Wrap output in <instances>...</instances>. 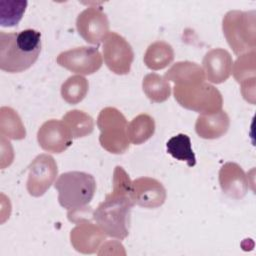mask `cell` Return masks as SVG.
<instances>
[{"label":"cell","mask_w":256,"mask_h":256,"mask_svg":"<svg viewBox=\"0 0 256 256\" xmlns=\"http://www.w3.org/2000/svg\"><path fill=\"white\" fill-rule=\"evenodd\" d=\"M41 52V33L35 29L0 32V69L20 73L29 69Z\"/></svg>","instance_id":"1"},{"label":"cell","mask_w":256,"mask_h":256,"mask_svg":"<svg viewBox=\"0 0 256 256\" xmlns=\"http://www.w3.org/2000/svg\"><path fill=\"white\" fill-rule=\"evenodd\" d=\"M58 175L55 159L49 154L37 155L28 166L27 191L33 197L42 196L54 183Z\"/></svg>","instance_id":"9"},{"label":"cell","mask_w":256,"mask_h":256,"mask_svg":"<svg viewBox=\"0 0 256 256\" xmlns=\"http://www.w3.org/2000/svg\"><path fill=\"white\" fill-rule=\"evenodd\" d=\"M142 88L145 95L155 103L166 101L171 94L169 81L157 73H149L145 75L142 81Z\"/></svg>","instance_id":"22"},{"label":"cell","mask_w":256,"mask_h":256,"mask_svg":"<svg viewBox=\"0 0 256 256\" xmlns=\"http://www.w3.org/2000/svg\"><path fill=\"white\" fill-rule=\"evenodd\" d=\"M256 13L231 10L222 20L223 34L234 54L240 56L256 48Z\"/></svg>","instance_id":"4"},{"label":"cell","mask_w":256,"mask_h":256,"mask_svg":"<svg viewBox=\"0 0 256 256\" xmlns=\"http://www.w3.org/2000/svg\"><path fill=\"white\" fill-rule=\"evenodd\" d=\"M73 137L63 120L50 119L45 121L37 132L39 146L51 153H61L72 144Z\"/></svg>","instance_id":"11"},{"label":"cell","mask_w":256,"mask_h":256,"mask_svg":"<svg viewBox=\"0 0 256 256\" xmlns=\"http://www.w3.org/2000/svg\"><path fill=\"white\" fill-rule=\"evenodd\" d=\"M164 78L167 81L174 82V85L205 81V75L202 67L197 63L190 61H180L173 64L165 73Z\"/></svg>","instance_id":"18"},{"label":"cell","mask_w":256,"mask_h":256,"mask_svg":"<svg viewBox=\"0 0 256 256\" xmlns=\"http://www.w3.org/2000/svg\"><path fill=\"white\" fill-rule=\"evenodd\" d=\"M131 190L112 187L104 201L92 212V218L103 232L118 240L129 234L130 211L135 205L130 197Z\"/></svg>","instance_id":"2"},{"label":"cell","mask_w":256,"mask_h":256,"mask_svg":"<svg viewBox=\"0 0 256 256\" xmlns=\"http://www.w3.org/2000/svg\"><path fill=\"white\" fill-rule=\"evenodd\" d=\"M174 60V50L165 41H155L151 43L144 54L143 61L151 70H161L167 67Z\"/></svg>","instance_id":"19"},{"label":"cell","mask_w":256,"mask_h":256,"mask_svg":"<svg viewBox=\"0 0 256 256\" xmlns=\"http://www.w3.org/2000/svg\"><path fill=\"white\" fill-rule=\"evenodd\" d=\"M54 187L59 204L68 210L67 214H72L87 208L96 192V181L89 173L69 171L57 178Z\"/></svg>","instance_id":"3"},{"label":"cell","mask_w":256,"mask_h":256,"mask_svg":"<svg viewBox=\"0 0 256 256\" xmlns=\"http://www.w3.org/2000/svg\"><path fill=\"white\" fill-rule=\"evenodd\" d=\"M255 51L247 52L238 56L232 65V71L235 80L241 85V93L243 98L251 103H255V87H256V58Z\"/></svg>","instance_id":"14"},{"label":"cell","mask_w":256,"mask_h":256,"mask_svg":"<svg viewBox=\"0 0 256 256\" xmlns=\"http://www.w3.org/2000/svg\"><path fill=\"white\" fill-rule=\"evenodd\" d=\"M103 58L110 71L118 75L130 72L134 52L128 41L116 32H109L103 41Z\"/></svg>","instance_id":"7"},{"label":"cell","mask_w":256,"mask_h":256,"mask_svg":"<svg viewBox=\"0 0 256 256\" xmlns=\"http://www.w3.org/2000/svg\"><path fill=\"white\" fill-rule=\"evenodd\" d=\"M230 118L224 110L210 114H200L195 123V131L200 138L217 139L229 129Z\"/></svg>","instance_id":"17"},{"label":"cell","mask_w":256,"mask_h":256,"mask_svg":"<svg viewBox=\"0 0 256 256\" xmlns=\"http://www.w3.org/2000/svg\"><path fill=\"white\" fill-rule=\"evenodd\" d=\"M0 133L7 139L22 140L26 137V130L18 113L11 107L0 109Z\"/></svg>","instance_id":"20"},{"label":"cell","mask_w":256,"mask_h":256,"mask_svg":"<svg viewBox=\"0 0 256 256\" xmlns=\"http://www.w3.org/2000/svg\"><path fill=\"white\" fill-rule=\"evenodd\" d=\"M76 28L87 43L98 45L109 34V20L102 8L90 6L77 16Z\"/></svg>","instance_id":"10"},{"label":"cell","mask_w":256,"mask_h":256,"mask_svg":"<svg viewBox=\"0 0 256 256\" xmlns=\"http://www.w3.org/2000/svg\"><path fill=\"white\" fill-rule=\"evenodd\" d=\"M155 132L153 117L142 113L134 117L127 127L128 139L132 144L139 145L150 139Z\"/></svg>","instance_id":"21"},{"label":"cell","mask_w":256,"mask_h":256,"mask_svg":"<svg viewBox=\"0 0 256 256\" xmlns=\"http://www.w3.org/2000/svg\"><path fill=\"white\" fill-rule=\"evenodd\" d=\"M97 126L100 130L99 142L105 150L113 154H122L129 148L128 123L117 108H103L98 115Z\"/></svg>","instance_id":"6"},{"label":"cell","mask_w":256,"mask_h":256,"mask_svg":"<svg viewBox=\"0 0 256 256\" xmlns=\"http://www.w3.org/2000/svg\"><path fill=\"white\" fill-rule=\"evenodd\" d=\"M167 152L179 161H185L189 167L196 164V156L192 150L191 140L188 135L180 133L170 138L166 143Z\"/></svg>","instance_id":"24"},{"label":"cell","mask_w":256,"mask_h":256,"mask_svg":"<svg viewBox=\"0 0 256 256\" xmlns=\"http://www.w3.org/2000/svg\"><path fill=\"white\" fill-rule=\"evenodd\" d=\"M89 89L88 80L82 75H72L61 85V96L69 104H78L87 95Z\"/></svg>","instance_id":"25"},{"label":"cell","mask_w":256,"mask_h":256,"mask_svg":"<svg viewBox=\"0 0 256 256\" xmlns=\"http://www.w3.org/2000/svg\"><path fill=\"white\" fill-rule=\"evenodd\" d=\"M106 236L97 224L92 223L87 218H82L76 222V226L71 230L70 241L76 251L92 254L101 247Z\"/></svg>","instance_id":"13"},{"label":"cell","mask_w":256,"mask_h":256,"mask_svg":"<svg viewBox=\"0 0 256 256\" xmlns=\"http://www.w3.org/2000/svg\"><path fill=\"white\" fill-rule=\"evenodd\" d=\"M27 4L25 0H1L0 25L3 27L16 26L22 19Z\"/></svg>","instance_id":"26"},{"label":"cell","mask_w":256,"mask_h":256,"mask_svg":"<svg viewBox=\"0 0 256 256\" xmlns=\"http://www.w3.org/2000/svg\"><path fill=\"white\" fill-rule=\"evenodd\" d=\"M62 120L69 128L73 138L85 137L91 134L94 129L93 118L78 109L68 111L62 117Z\"/></svg>","instance_id":"23"},{"label":"cell","mask_w":256,"mask_h":256,"mask_svg":"<svg viewBox=\"0 0 256 256\" xmlns=\"http://www.w3.org/2000/svg\"><path fill=\"white\" fill-rule=\"evenodd\" d=\"M219 184L225 195L237 200L243 198L249 189L246 173L235 162H227L220 168Z\"/></svg>","instance_id":"16"},{"label":"cell","mask_w":256,"mask_h":256,"mask_svg":"<svg viewBox=\"0 0 256 256\" xmlns=\"http://www.w3.org/2000/svg\"><path fill=\"white\" fill-rule=\"evenodd\" d=\"M232 65V57L227 50L214 48L208 51L202 61L205 79L213 84L225 82L231 75Z\"/></svg>","instance_id":"15"},{"label":"cell","mask_w":256,"mask_h":256,"mask_svg":"<svg viewBox=\"0 0 256 256\" xmlns=\"http://www.w3.org/2000/svg\"><path fill=\"white\" fill-rule=\"evenodd\" d=\"M57 64L78 75H91L102 66V56L96 47L81 46L61 52Z\"/></svg>","instance_id":"8"},{"label":"cell","mask_w":256,"mask_h":256,"mask_svg":"<svg viewBox=\"0 0 256 256\" xmlns=\"http://www.w3.org/2000/svg\"><path fill=\"white\" fill-rule=\"evenodd\" d=\"M166 189L157 179L140 177L132 181L130 197L135 205L154 209L162 206L166 200Z\"/></svg>","instance_id":"12"},{"label":"cell","mask_w":256,"mask_h":256,"mask_svg":"<svg viewBox=\"0 0 256 256\" xmlns=\"http://www.w3.org/2000/svg\"><path fill=\"white\" fill-rule=\"evenodd\" d=\"M174 98L182 107L200 114L217 112L223 105L220 91L205 81L174 85Z\"/></svg>","instance_id":"5"}]
</instances>
